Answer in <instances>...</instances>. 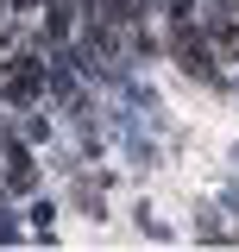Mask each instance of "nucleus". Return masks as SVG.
I'll use <instances>...</instances> for the list:
<instances>
[{"label":"nucleus","instance_id":"f257e3e1","mask_svg":"<svg viewBox=\"0 0 239 252\" xmlns=\"http://www.w3.org/2000/svg\"><path fill=\"white\" fill-rule=\"evenodd\" d=\"M38 158H31V139L26 132H6L0 139V183H6V195L13 202H26V195H38Z\"/></svg>","mask_w":239,"mask_h":252},{"label":"nucleus","instance_id":"f03ea898","mask_svg":"<svg viewBox=\"0 0 239 252\" xmlns=\"http://www.w3.org/2000/svg\"><path fill=\"white\" fill-rule=\"evenodd\" d=\"M44 82H51V76H44V63L31 57V51H19V57L6 63V101H13V107H31V101L44 94Z\"/></svg>","mask_w":239,"mask_h":252},{"label":"nucleus","instance_id":"7ed1b4c3","mask_svg":"<svg viewBox=\"0 0 239 252\" xmlns=\"http://www.w3.org/2000/svg\"><path fill=\"white\" fill-rule=\"evenodd\" d=\"M0 246H19V215H13L6 195H0Z\"/></svg>","mask_w":239,"mask_h":252},{"label":"nucleus","instance_id":"20e7f679","mask_svg":"<svg viewBox=\"0 0 239 252\" xmlns=\"http://www.w3.org/2000/svg\"><path fill=\"white\" fill-rule=\"evenodd\" d=\"M31 220H38V240H51V220H57V208H51V202H31Z\"/></svg>","mask_w":239,"mask_h":252}]
</instances>
